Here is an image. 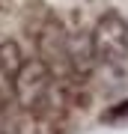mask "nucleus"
Masks as SVG:
<instances>
[{"mask_svg":"<svg viewBox=\"0 0 128 134\" xmlns=\"http://www.w3.org/2000/svg\"><path fill=\"white\" fill-rule=\"evenodd\" d=\"M92 48L95 57L101 63H110V66H119L128 57V21L119 12H104L92 27Z\"/></svg>","mask_w":128,"mask_h":134,"instance_id":"f257e3e1","label":"nucleus"},{"mask_svg":"<svg viewBox=\"0 0 128 134\" xmlns=\"http://www.w3.org/2000/svg\"><path fill=\"white\" fill-rule=\"evenodd\" d=\"M54 83V72L45 66L42 60H27L24 69L18 72V77L12 81V92L15 101L24 110H42L48 104V92Z\"/></svg>","mask_w":128,"mask_h":134,"instance_id":"f03ea898","label":"nucleus"},{"mask_svg":"<svg viewBox=\"0 0 128 134\" xmlns=\"http://www.w3.org/2000/svg\"><path fill=\"white\" fill-rule=\"evenodd\" d=\"M39 45V60L45 63L51 72H63L71 69V57H69V36L63 33V27L57 21H48L42 27V33L36 39Z\"/></svg>","mask_w":128,"mask_h":134,"instance_id":"7ed1b4c3","label":"nucleus"},{"mask_svg":"<svg viewBox=\"0 0 128 134\" xmlns=\"http://www.w3.org/2000/svg\"><path fill=\"white\" fill-rule=\"evenodd\" d=\"M24 60L21 57V48H18V42H3L0 45V75L6 77V81H15L18 77V72L24 69Z\"/></svg>","mask_w":128,"mask_h":134,"instance_id":"20e7f679","label":"nucleus"},{"mask_svg":"<svg viewBox=\"0 0 128 134\" xmlns=\"http://www.w3.org/2000/svg\"><path fill=\"white\" fill-rule=\"evenodd\" d=\"M125 119H128V98L119 101L116 107H110V110L101 113V122H125Z\"/></svg>","mask_w":128,"mask_h":134,"instance_id":"39448f33","label":"nucleus"}]
</instances>
